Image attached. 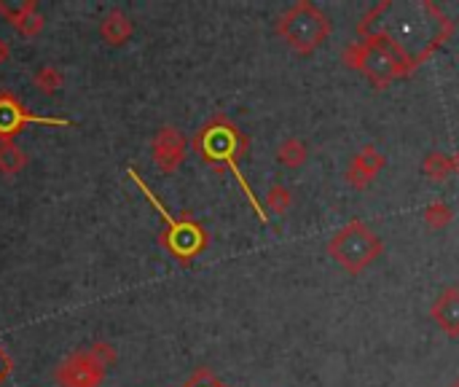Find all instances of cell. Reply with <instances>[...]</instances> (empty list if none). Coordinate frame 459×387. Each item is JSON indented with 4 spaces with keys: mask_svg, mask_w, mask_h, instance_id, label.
<instances>
[{
    "mask_svg": "<svg viewBox=\"0 0 459 387\" xmlns=\"http://www.w3.org/2000/svg\"><path fill=\"white\" fill-rule=\"evenodd\" d=\"M454 162H456V172H459V151L454 154Z\"/></svg>",
    "mask_w": 459,
    "mask_h": 387,
    "instance_id": "22",
    "label": "cell"
},
{
    "mask_svg": "<svg viewBox=\"0 0 459 387\" xmlns=\"http://www.w3.org/2000/svg\"><path fill=\"white\" fill-rule=\"evenodd\" d=\"M306 159H309V148H306V143L298 140V138H288V140H282V143L277 146V162H280L282 167H288V170L304 167Z\"/></svg>",
    "mask_w": 459,
    "mask_h": 387,
    "instance_id": "15",
    "label": "cell"
},
{
    "mask_svg": "<svg viewBox=\"0 0 459 387\" xmlns=\"http://www.w3.org/2000/svg\"><path fill=\"white\" fill-rule=\"evenodd\" d=\"M132 33H135V25H132V20L121 9H111L103 17V22H100V38L108 46H113V49L116 46H124L132 38Z\"/></svg>",
    "mask_w": 459,
    "mask_h": 387,
    "instance_id": "12",
    "label": "cell"
},
{
    "mask_svg": "<svg viewBox=\"0 0 459 387\" xmlns=\"http://www.w3.org/2000/svg\"><path fill=\"white\" fill-rule=\"evenodd\" d=\"M151 156H154V164L162 172H167V175L175 172L186 162V156H188V140H186V135L178 127H172V124L162 127L154 135V140H151Z\"/></svg>",
    "mask_w": 459,
    "mask_h": 387,
    "instance_id": "8",
    "label": "cell"
},
{
    "mask_svg": "<svg viewBox=\"0 0 459 387\" xmlns=\"http://www.w3.org/2000/svg\"><path fill=\"white\" fill-rule=\"evenodd\" d=\"M183 387H231V384H226L223 379H218V376L213 374V368L199 366V368L183 382Z\"/></svg>",
    "mask_w": 459,
    "mask_h": 387,
    "instance_id": "19",
    "label": "cell"
},
{
    "mask_svg": "<svg viewBox=\"0 0 459 387\" xmlns=\"http://www.w3.org/2000/svg\"><path fill=\"white\" fill-rule=\"evenodd\" d=\"M387 167V159H384V154L379 151V148H373V146H365V148H360L355 156H352V162H349V167H346V183L352 186V189H368L373 181H376V175L381 172Z\"/></svg>",
    "mask_w": 459,
    "mask_h": 387,
    "instance_id": "10",
    "label": "cell"
},
{
    "mask_svg": "<svg viewBox=\"0 0 459 387\" xmlns=\"http://www.w3.org/2000/svg\"><path fill=\"white\" fill-rule=\"evenodd\" d=\"M325 253L346 272V274H363L376 258L384 253L381 237L365 226L363 221L344 223L325 245Z\"/></svg>",
    "mask_w": 459,
    "mask_h": 387,
    "instance_id": "5",
    "label": "cell"
},
{
    "mask_svg": "<svg viewBox=\"0 0 459 387\" xmlns=\"http://www.w3.org/2000/svg\"><path fill=\"white\" fill-rule=\"evenodd\" d=\"M421 218H424V223L430 226V229H446L451 221H454V210L446 205V202H430L427 207H424V213H421Z\"/></svg>",
    "mask_w": 459,
    "mask_h": 387,
    "instance_id": "17",
    "label": "cell"
},
{
    "mask_svg": "<svg viewBox=\"0 0 459 387\" xmlns=\"http://www.w3.org/2000/svg\"><path fill=\"white\" fill-rule=\"evenodd\" d=\"M421 172H424L427 181L443 183V181H448L456 172V162H454V156H446L440 151H430L424 156V162H421Z\"/></svg>",
    "mask_w": 459,
    "mask_h": 387,
    "instance_id": "13",
    "label": "cell"
},
{
    "mask_svg": "<svg viewBox=\"0 0 459 387\" xmlns=\"http://www.w3.org/2000/svg\"><path fill=\"white\" fill-rule=\"evenodd\" d=\"M28 167V154L14 140H0V175L14 178Z\"/></svg>",
    "mask_w": 459,
    "mask_h": 387,
    "instance_id": "14",
    "label": "cell"
},
{
    "mask_svg": "<svg viewBox=\"0 0 459 387\" xmlns=\"http://www.w3.org/2000/svg\"><path fill=\"white\" fill-rule=\"evenodd\" d=\"M30 124L73 127L71 119H63V116H38V114H33L14 92L0 89V140H14V138L22 135Z\"/></svg>",
    "mask_w": 459,
    "mask_h": 387,
    "instance_id": "7",
    "label": "cell"
},
{
    "mask_svg": "<svg viewBox=\"0 0 459 387\" xmlns=\"http://www.w3.org/2000/svg\"><path fill=\"white\" fill-rule=\"evenodd\" d=\"M191 148H194V154H196L204 164L234 172V178H237V183L242 186V191H245L250 207L255 210L258 221H261V223L269 221L266 207H263L261 199L255 197V191H253V186L247 183V178L239 172V159L247 156L250 140H247V135H245L229 116H223V114L210 116V119L196 130V135H194V140H191Z\"/></svg>",
    "mask_w": 459,
    "mask_h": 387,
    "instance_id": "1",
    "label": "cell"
},
{
    "mask_svg": "<svg viewBox=\"0 0 459 387\" xmlns=\"http://www.w3.org/2000/svg\"><path fill=\"white\" fill-rule=\"evenodd\" d=\"M341 60L346 68L360 71L376 89H387L392 81L408 79L419 68V63L411 60L387 30L368 33L363 41L349 44Z\"/></svg>",
    "mask_w": 459,
    "mask_h": 387,
    "instance_id": "2",
    "label": "cell"
},
{
    "mask_svg": "<svg viewBox=\"0 0 459 387\" xmlns=\"http://www.w3.org/2000/svg\"><path fill=\"white\" fill-rule=\"evenodd\" d=\"M293 205V194L288 186L282 183H274L269 191H266V210H271L274 215H285Z\"/></svg>",
    "mask_w": 459,
    "mask_h": 387,
    "instance_id": "18",
    "label": "cell"
},
{
    "mask_svg": "<svg viewBox=\"0 0 459 387\" xmlns=\"http://www.w3.org/2000/svg\"><path fill=\"white\" fill-rule=\"evenodd\" d=\"M12 368H14V360H12V355L6 352V347L0 344V384H4V382L9 379Z\"/></svg>",
    "mask_w": 459,
    "mask_h": 387,
    "instance_id": "20",
    "label": "cell"
},
{
    "mask_svg": "<svg viewBox=\"0 0 459 387\" xmlns=\"http://www.w3.org/2000/svg\"><path fill=\"white\" fill-rule=\"evenodd\" d=\"M0 17H6V22L22 36V38H36L41 36L46 20L44 14L38 12V4L36 0H14V4H6V0H0Z\"/></svg>",
    "mask_w": 459,
    "mask_h": 387,
    "instance_id": "9",
    "label": "cell"
},
{
    "mask_svg": "<svg viewBox=\"0 0 459 387\" xmlns=\"http://www.w3.org/2000/svg\"><path fill=\"white\" fill-rule=\"evenodd\" d=\"M127 175L135 181V186L143 191V197H146V199L154 205V210L162 215V223H164V229H162V234H159L162 248H164L180 266H188L199 253L207 250V245H210L207 229H204L191 213H180V215L170 213V210L164 207V202L154 194V189L140 178V172H138L135 167H129Z\"/></svg>",
    "mask_w": 459,
    "mask_h": 387,
    "instance_id": "3",
    "label": "cell"
},
{
    "mask_svg": "<svg viewBox=\"0 0 459 387\" xmlns=\"http://www.w3.org/2000/svg\"><path fill=\"white\" fill-rule=\"evenodd\" d=\"M274 30L296 55L309 57L330 38L333 22L312 0H296L285 14H280Z\"/></svg>",
    "mask_w": 459,
    "mask_h": 387,
    "instance_id": "4",
    "label": "cell"
},
{
    "mask_svg": "<svg viewBox=\"0 0 459 387\" xmlns=\"http://www.w3.org/2000/svg\"><path fill=\"white\" fill-rule=\"evenodd\" d=\"M116 349L108 341H92L71 355H65L54 368V382L60 387H100L108 368L116 366Z\"/></svg>",
    "mask_w": 459,
    "mask_h": 387,
    "instance_id": "6",
    "label": "cell"
},
{
    "mask_svg": "<svg viewBox=\"0 0 459 387\" xmlns=\"http://www.w3.org/2000/svg\"><path fill=\"white\" fill-rule=\"evenodd\" d=\"M430 317L448 339H459V285H448L438 293Z\"/></svg>",
    "mask_w": 459,
    "mask_h": 387,
    "instance_id": "11",
    "label": "cell"
},
{
    "mask_svg": "<svg viewBox=\"0 0 459 387\" xmlns=\"http://www.w3.org/2000/svg\"><path fill=\"white\" fill-rule=\"evenodd\" d=\"M451 387H459V376H456V379L451 382Z\"/></svg>",
    "mask_w": 459,
    "mask_h": 387,
    "instance_id": "23",
    "label": "cell"
},
{
    "mask_svg": "<svg viewBox=\"0 0 459 387\" xmlns=\"http://www.w3.org/2000/svg\"><path fill=\"white\" fill-rule=\"evenodd\" d=\"M9 57H12V49H9V44L4 38H0V68L9 63Z\"/></svg>",
    "mask_w": 459,
    "mask_h": 387,
    "instance_id": "21",
    "label": "cell"
},
{
    "mask_svg": "<svg viewBox=\"0 0 459 387\" xmlns=\"http://www.w3.org/2000/svg\"><path fill=\"white\" fill-rule=\"evenodd\" d=\"M33 87L38 89V92H44V95H57L63 87H65V76L60 73V68L57 65H44V68H38L36 73H33Z\"/></svg>",
    "mask_w": 459,
    "mask_h": 387,
    "instance_id": "16",
    "label": "cell"
}]
</instances>
